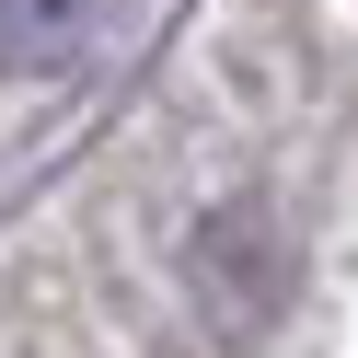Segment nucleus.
I'll list each match as a JSON object with an SVG mask.
<instances>
[{"mask_svg":"<svg viewBox=\"0 0 358 358\" xmlns=\"http://www.w3.org/2000/svg\"><path fill=\"white\" fill-rule=\"evenodd\" d=\"M196 289H208V324L220 335H266L289 301V255L278 231H266V208H220L208 231H196Z\"/></svg>","mask_w":358,"mask_h":358,"instance_id":"obj_1","label":"nucleus"},{"mask_svg":"<svg viewBox=\"0 0 358 358\" xmlns=\"http://www.w3.org/2000/svg\"><path fill=\"white\" fill-rule=\"evenodd\" d=\"M93 24H104V0H0V70L58 81L81 47H93Z\"/></svg>","mask_w":358,"mask_h":358,"instance_id":"obj_2","label":"nucleus"}]
</instances>
